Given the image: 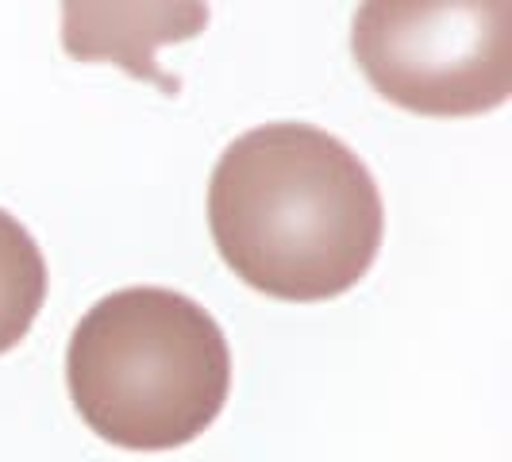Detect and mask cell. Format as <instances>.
Masks as SVG:
<instances>
[{
  "label": "cell",
  "mask_w": 512,
  "mask_h": 462,
  "mask_svg": "<svg viewBox=\"0 0 512 462\" xmlns=\"http://www.w3.org/2000/svg\"><path fill=\"white\" fill-rule=\"evenodd\" d=\"M151 12L154 8H116L120 24H128V31H116L97 12V4H66V31H62L66 51L74 58H116L139 77H147L143 62H139V43L147 54H154L162 39L193 35L197 27L208 24V8H201L189 20H178L185 8H170V4L162 8V16H151Z\"/></svg>",
  "instance_id": "277c9868"
},
{
  "label": "cell",
  "mask_w": 512,
  "mask_h": 462,
  "mask_svg": "<svg viewBox=\"0 0 512 462\" xmlns=\"http://www.w3.org/2000/svg\"><path fill=\"white\" fill-rule=\"evenodd\" d=\"M208 228L243 282L278 301H332L382 251L385 208L359 154L316 124H262L220 154Z\"/></svg>",
  "instance_id": "6da1fadb"
},
{
  "label": "cell",
  "mask_w": 512,
  "mask_h": 462,
  "mask_svg": "<svg viewBox=\"0 0 512 462\" xmlns=\"http://www.w3.org/2000/svg\"><path fill=\"white\" fill-rule=\"evenodd\" d=\"M366 81L420 116H478L512 93L509 0H374L355 12Z\"/></svg>",
  "instance_id": "3957f363"
},
{
  "label": "cell",
  "mask_w": 512,
  "mask_h": 462,
  "mask_svg": "<svg viewBox=\"0 0 512 462\" xmlns=\"http://www.w3.org/2000/svg\"><path fill=\"white\" fill-rule=\"evenodd\" d=\"M81 420L124 451H174L220 416L231 351L212 312L162 285L108 293L66 347Z\"/></svg>",
  "instance_id": "7a4b0ae2"
},
{
  "label": "cell",
  "mask_w": 512,
  "mask_h": 462,
  "mask_svg": "<svg viewBox=\"0 0 512 462\" xmlns=\"http://www.w3.org/2000/svg\"><path fill=\"white\" fill-rule=\"evenodd\" d=\"M47 301V258L35 235L0 208V355H8L35 324Z\"/></svg>",
  "instance_id": "5b68a950"
}]
</instances>
